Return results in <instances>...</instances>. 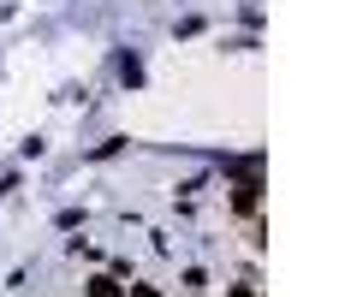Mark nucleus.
Listing matches in <instances>:
<instances>
[{
  "instance_id": "nucleus-2",
  "label": "nucleus",
  "mask_w": 357,
  "mask_h": 297,
  "mask_svg": "<svg viewBox=\"0 0 357 297\" xmlns=\"http://www.w3.org/2000/svg\"><path fill=\"white\" fill-rule=\"evenodd\" d=\"M119 149H126V137H107V143H96L89 155H96V161H107V155H119Z\"/></svg>"
},
{
  "instance_id": "nucleus-1",
  "label": "nucleus",
  "mask_w": 357,
  "mask_h": 297,
  "mask_svg": "<svg viewBox=\"0 0 357 297\" xmlns=\"http://www.w3.org/2000/svg\"><path fill=\"white\" fill-rule=\"evenodd\" d=\"M89 297H126V285H119L114 273H96V280H89Z\"/></svg>"
},
{
  "instance_id": "nucleus-4",
  "label": "nucleus",
  "mask_w": 357,
  "mask_h": 297,
  "mask_svg": "<svg viewBox=\"0 0 357 297\" xmlns=\"http://www.w3.org/2000/svg\"><path fill=\"white\" fill-rule=\"evenodd\" d=\"M232 297H262V291H256V280H250V285H238V291H232Z\"/></svg>"
},
{
  "instance_id": "nucleus-3",
  "label": "nucleus",
  "mask_w": 357,
  "mask_h": 297,
  "mask_svg": "<svg viewBox=\"0 0 357 297\" xmlns=\"http://www.w3.org/2000/svg\"><path fill=\"white\" fill-rule=\"evenodd\" d=\"M131 297H161V291H155V285H131Z\"/></svg>"
}]
</instances>
